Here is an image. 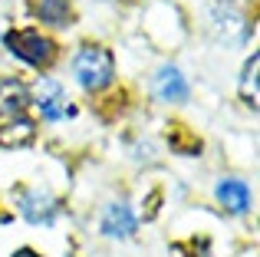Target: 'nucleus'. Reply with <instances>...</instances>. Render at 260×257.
<instances>
[{
    "instance_id": "f257e3e1",
    "label": "nucleus",
    "mask_w": 260,
    "mask_h": 257,
    "mask_svg": "<svg viewBox=\"0 0 260 257\" xmlns=\"http://www.w3.org/2000/svg\"><path fill=\"white\" fill-rule=\"evenodd\" d=\"M73 70H76V79L83 89H106L109 83H112L115 76V63H112V53L106 50V46H83V50L76 53V63H73Z\"/></svg>"
},
{
    "instance_id": "f03ea898",
    "label": "nucleus",
    "mask_w": 260,
    "mask_h": 257,
    "mask_svg": "<svg viewBox=\"0 0 260 257\" xmlns=\"http://www.w3.org/2000/svg\"><path fill=\"white\" fill-rule=\"evenodd\" d=\"M7 50L13 56H20L23 63L37 66V70H46V66L56 59V43L50 37H43L40 30H13L7 33Z\"/></svg>"
},
{
    "instance_id": "7ed1b4c3",
    "label": "nucleus",
    "mask_w": 260,
    "mask_h": 257,
    "mask_svg": "<svg viewBox=\"0 0 260 257\" xmlns=\"http://www.w3.org/2000/svg\"><path fill=\"white\" fill-rule=\"evenodd\" d=\"M37 109H40V116L50 119V122H56V119H63L66 112H70V106H66V92L59 89V83L43 79V83L37 86Z\"/></svg>"
},
{
    "instance_id": "20e7f679",
    "label": "nucleus",
    "mask_w": 260,
    "mask_h": 257,
    "mask_svg": "<svg viewBox=\"0 0 260 257\" xmlns=\"http://www.w3.org/2000/svg\"><path fill=\"white\" fill-rule=\"evenodd\" d=\"M155 96L165 99V103H184L188 99V83L175 66H161L158 76H155Z\"/></svg>"
},
{
    "instance_id": "39448f33",
    "label": "nucleus",
    "mask_w": 260,
    "mask_h": 257,
    "mask_svg": "<svg viewBox=\"0 0 260 257\" xmlns=\"http://www.w3.org/2000/svg\"><path fill=\"white\" fill-rule=\"evenodd\" d=\"M30 103V92L20 79L0 76V116H20Z\"/></svg>"
},
{
    "instance_id": "423d86ee",
    "label": "nucleus",
    "mask_w": 260,
    "mask_h": 257,
    "mask_svg": "<svg viewBox=\"0 0 260 257\" xmlns=\"http://www.w3.org/2000/svg\"><path fill=\"white\" fill-rule=\"evenodd\" d=\"M20 208H23V214L33 221V224H46V221H53V218L59 214L56 198H53V195H46V191H30V195H23Z\"/></svg>"
},
{
    "instance_id": "0eeeda50",
    "label": "nucleus",
    "mask_w": 260,
    "mask_h": 257,
    "mask_svg": "<svg viewBox=\"0 0 260 257\" xmlns=\"http://www.w3.org/2000/svg\"><path fill=\"white\" fill-rule=\"evenodd\" d=\"M214 33H217V40H224V43H241L244 33H247V26H244L241 13L231 10V7L224 4V7L214 10Z\"/></svg>"
},
{
    "instance_id": "6e6552de",
    "label": "nucleus",
    "mask_w": 260,
    "mask_h": 257,
    "mask_svg": "<svg viewBox=\"0 0 260 257\" xmlns=\"http://www.w3.org/2000/svg\"><path fill=\"white\" fill-rule=\"evenodd\" d=\"M217 201H221L231 214H244V211H250V188L237 178H224L221 185H217Z\"/></svg>"
},
{
    "instance_id": "1a4fd4ad",
    "label": "nucleus",
    "mask_w": 260,
    "mask_h": 257,
    "mask_svg": "<svg viewBox=\"0 0 260 257\" xmlns=\"http://www.w3.org/2000/svg\"><path fill=\"white\" fill-rule=\"evenodd\" d=\"M30 10L50 26H70L73 23L70 0H30Z\"/></svg>"
},
{
    "instance_id": "9d476101",
    "label": "nucleus",
    "mask_w": 260,
    "mask_h": 257,
    "mask_svg": "<svg viewBox=\"0 0 260 257\" xmlns=\"http://www.w3.org/2000/svg\"><path fill=\"white\" fill-rule=\"evenodd\" d=\"M132 231H135V214L125 205L109 208L106 218H102V234H109V238H128Z\"/></svg>"
},
{
    "instance_id": "9b49d317",
    "label": "nucleus",
    "mask_w": 260,
    "mask_h": 257,
    "mask_svg": "<svg viewBox=\"0 0 260 257\" xmlns=\"http://www.w3.org/2000/svg\"><path fill=\"white\" fill-rule=\"evenodd\" d=\"M33 135H37L33 122L20 119L13 125H0V145H26V142H33Z\"/></svg>"
},
{
    "instance_id": "f8f14e48",
    "label": "nucleus",
    "mask_w": 260,
    "mask_h": 257,
    "mask_svg": "<svg viewBox=\"0 0 260 257\" xmlns=\"http://www.w3.org/2000/svg\"><path fill=\"white\" fill-rule=\"evenodd\" d=\"M257 70H260V59L250 56V63L244 66V79H241V96L250 109L257 106Z\"/></svg>"
},
{
    "instance_id": "ddd939ff",
    "label": "nucleus",
    "mask_w": 260,
    "mask_h": 257,
    "mask_svg": "<svg viewBox=\"0 0 260 257\" xmlns=\"http://www.w3.org/2000/svg\"><path fill=\"white\" fill-rule=\"evenodd\" d=\"M168 142H172V148H175V152H181V155H198V148H201V142H198L184 125H172Z\"/></svg>"
},
{
    "instance_id": "4468645a",
    "label": "nucleus",
    "mask_w": 260,
    "mask_h": 257,
    "mask_svg": "<svg viewBox=\"0 0 260 257\" xmlns=\"http://www.w3.org/2000/svg\"><path fill=\"white\" fill-rule=\"evenodd\" d=\"M13 257H40V254H37V251H30V247H23V251H17Z\"/></svg>"
}]
</instances>
